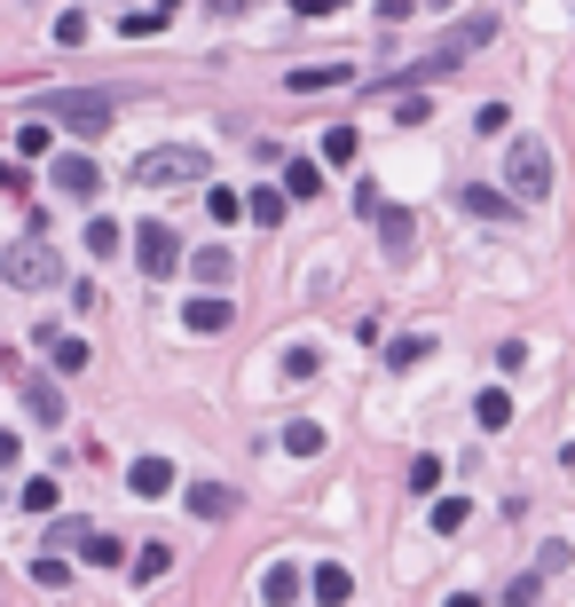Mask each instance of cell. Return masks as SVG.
Segmentation results:
<instances>
[{
    "mask_svg": "<svg viewBox=\"0 0 575 607\" xmlns=\"http://www.w3.org/2000/svg\"><path fill=\"white\" fill-rule=\"evenodd\" d=\"M560 166H552V143L545 134H513V150H504V190L521 197V206H536V197H552Z\"/></svg>",
    "mask_w": 575,
    "mask_h": 607,
    "instance_id": "cell-1",
    "label": "cell"
},
{
    "mask_svg": "<svg viewBox=\"0 0 575 607\" xmlns=\"http://www.w3.org/2000/svg\"><path fill=\"white\" fill-rule=\"evenodd\" d=\"M119 104H126V95H103V87H56V95H40L32 111H40V119H63V126H79L87 143H95V134H111V111H119Z\"/></svg>",
    "mask_w": 575,
    "mask_h": 607,
    "instance_id": "cell-2",
    "label": "cell"
},
{
    "mask_svg": "<svg viewBox=\"0 0 575 607\" xmlns=\"http://www.w3.org/2000/svg\"><path fill=\"white\" fill-rule=\"evenodd\" d=\"M174 182H206V150L197 143H166L134 158V190H174Z\"/></svg>",
    "mask_w": 575,
    "mask_h": 607,
    "instance_id": "cell-3",
    "label": "cell"
},
{
    "mask_svg": "<svg viewBox=\"0 0 575 607\" xmlns=\"http://www.w3.org/2000/svg\"><path fill=\"white\" fill-rule=\"evenodd\" d=\"M0 277H9V292H56L63 284V260H56V245H16L9 260H0Z\"/></svg>",
    "mask_w": 575,
    "mask_h": 607,
    "instance_id": "cell-4",
    "label": "cell"
},
{
    "mask_svg": "<svg viewBox=\"0 0 575 607\" xmlns=\"http://www.w3.org/2000/svg\"><path fill=\"white\" fill-rule=\"evenodd\" d=\"M134 260H143V277H174V268H182V238L166 221H143V229H134Z\"/></svg>",
    "mask_w": 575,
    "mask_h": 607,
    "instance_id": "cell-5",
    "label": "cell"
},
{
    "mask_svg": "<svg viewBox=\"0 0 575 607\" xmlns=\"http://www.w3.org/2000/svg\"><path fill=\"white\" fill-rule=\"evenodd\" d=\"M48 182L72 197V206H95L103 197V174H95V158H79V150H63V158H48Z\"/></svg>",
    "mask_w": 575,
    "mask_h": 607,
    "instance_id": "cell-6",
    "label": "cell"
},
{
    "mask_svg": "<svg viewBox=\"0 0 575 607\" xmlns=\"http://www.w3.org/2000/svg\"><path fill=\"white\" fill-rule=\"evenodd\" d=\"M489 40H497V16H465V24H450V32H442L433 63H442V72H457V63H465V56H481Z\"/></svg>",
    "mask_w": 575,
    "mask_h": 607,
    "instance_id": "cell-7",
    "label": "cell"
},
{
    "mask_svg": "<svg viewBox=\"0 0 575 607\" xmlns=\"http://www.w3.org/2000/svg\"><path fill=\"white\" fill-rule=\"evenodd\" d=\"M182 324L197 331V340H213V331H229V324H236V308H229V292H197L189 308H182Z\"/></svg>",
    "mask_w": 575,
    "mask_h": 607,
    "instance_id": "cell-8",
    "label": "cell"
},
{
    "mask_svg": "<svg viewBox=\"0 0 575 607\" xmlns=\"http://www.w3.org/2000/svg\"><path fill=\"white\" fill-rule=\"evenodd\" d=\"M182 505H189L197 521H229V513H236V489H229V482H189Z\"/></svg>",
    "mask_w": 575,
    "mask_h": 607,
    "instance_id": "cell-9",
    "label": "cell"
},
{
    "mask_svg": "<svg viewBox=\"0 0 575 607\" xmlns=\"http://www.w3.org/2000/svg\"><path fill=\"white\" fill-rule=\"evenodd\" d=\"M126 489H134V497H174L182 482H174V465H166V458H134V465H126Z\"/></svg>",
    "mask_w": 575,
    "mask_h": 607,
    "instance_id": "cell-10",
    "label": "cell"
},
{
    "mask_svg": "<svg viewBox=\"0 0 575 607\" xmlns=\"http://www.w3.org/2000/svg\"><path fill=\"white\" fill-rule=\"evenodd\" d=\"M284 87L292 95H323V87H355V72L347 63H299V72H284Z\"/></svg>",
    "mask_w": 575,
    "mask_h": 607,
    "instance_id": "cell-11",
    "label": "cell"
},
{
    "mask_svg": "<svg viewBox=\"0 0 575 607\" xmlns=\"http://www.w3.org/2000/svg\"><path fill=\"white\" fill-rule=\"evenodd\" d=\"M40 348L56 355V371H63V379H79V371L95 363V355H87V340H72V331H56V324H40Z\"/></svg>",
    "mask_w": 575,
    "mask_h": 607,
    "instance_id": "cell-12",
    "label": "cell"
},
{
    "mask_svg": "<svg viewBox=\"0 0 575 607\" xmlns=\"http://www.w3.org/2000/svg\"><path fill=\"white\" fill-rule=\"evenodd\" d=\"M457 206H465V214H481V221H513V214H521V197H504V190H481V182H465V190H457Z\"/></svg>",
    "mask_w": 575,
    "mask_h": 607,
    "instance_id": "cell-13",
    "label": "cell"
},
{
    "mask_svg": "<svg viewBox=\"0 0 575 607\" xmlns=\"http://www.w3.org/2000/svg\"><path fill=\"white\" fill-rule=\"evenodd\" d=\"M24 411H32V426H63V387L56 379H24Z\"/></svg>",
    "mask_w": 575,
    "mask_h": 607,
    "instance_id": "cell-14",
    "label": "cell"
},
{
    "mask_svg": "<svg viewBox=\"0 0 575 607\" xmlns=\"http://www.w3.org/2000/svg\"><path fill=\"white\" fill-rule=\"evenodd\" d=\"M229 268H236V253H229V245L189 253V277H197V292H221V284H229Z\"/></svg>",
    "mask_w": 575,
    "mask_h": 607,
    "instance_id": "cell-15",
    "label": "cell"
},
{
    "mask_svg": "<svg viewBox=\"0 0 575 607\" xmlns=\"http://www.w3.org/2000/svg\"><path fill=\"white\" fill-rule=\"evenodd\" d=\"M174 16H182V0H158V9H126L119 32H126V40H150V32H166Z\"/></svg>",
    "mask_w": 575,
    "mask_h": 607,
    "instance_id": "cell-16",
    "label": "cell"
},
{
    "mask_svg": "<svg viewBox=\"0 0 575 607\" xmlns=\"http://www.w3.org/2000/svg\"><path fill=\"white\" fill-rule=\"evenodd\" d=\"M473 426H481V434H504V426H513V394H504V387H481V394H473Z\"/></svg>",
    "mask_w": 575,
    "mask_h": 607,
    "instance_id": "cell-17",
    "label": "cell"
},
{
    "mask_svg": "<svg viewBox=\"0 0 575 607\" xmlns=\"http://www.w3.org/2000/svg\"><path fill=\"white\" fill-rule=\"evenodd\" d=\"M308 592H316L323 607H347V599H355V576H347V568H340V560H323V568H316V576H308Z\"/></svg>",
    "mask_w": 575,
    "mask_h": 607,
    "instance_id": "cell-18",
    "label": "cell"
},
{
    "mask_svg": "<svg viewBox=\"0 0 575 607\" xmlns=\"http://www.w3.org/2000/svg\"><path fill=\"white\" fill-rule=\"evenodd\" d=\"M355 150H363V134H355V126H323L316 166H323V174H331V166H355Z\"/></svg>",
    "mask_w": 575,
    "mask_h": 607,
    "instance_id": "cell-19",
    "label": "cell"
},
{
    "mask_svg": "<svg viewBox=\"0 0 575 607\" xmlns=\"http://www.w3.org/2000/svg\"><path fill=\"white\" fill-rule=\"evenodd\" d=\"M370 221H379V245H387V253H411V238H418V221L402 214V206H379V214H370Z\"/></svg>",
    "mask_w": 575,
    "mask_h": 607,
    "instance_id": "cell-20",
    "label": "cell"
},
{
    "mask_svg": "<svg viewBox=\"0 0 575 607\" xmlns=\"http://www.w3.org/2000/svg\"><path fill=\"white\" fill-rule=\"evenodd\" d=\"M166 568H174V545H143V553H126V576H134V584H158Z\"/></svg>",
    "mask_w": 575,
    "mask_h": 607,
    "instance_id": "cell-21",
    "label": "cell"
},
{
    "mask_svg": "<svg viewBox=\"0 0 575 607\" xmlns=\"http://www.w3.org/2000/svg\"><path fill=\"white\" fill-rule=\"evenodd\" d=\"M284 197H323V166L316 158H284Z\"/></svg>",
    "mask_w": 575,
    "mask_h": 607,
    "instance_id": "cell-22",
    "label": "cell"
},
{
    "mask_svg": "<svg viewBox=\"0 0 575 607\" xmlns=\"http://www.w3.org/2000/svg\"><path fill=\"white\" fill-rule=\"evenodd\" d=\"M299 592H308V584H299V568H284V560H277V568L260 576V599H268V607H292Z\"/></svg>",
    "mask_w": 575,
    "mask_h": 607,
    "instance_id": "cell-23",
    "label": "cell"
},
{
    "mask_svg": "<svg viewBox=\"0 0 575 607\" xmlns=\"http://www.w3.org/2000/svg\"><path fill=\"white\" fill-rule=\"evenodd\" d=\"M16 505H24V513H32V521H48V513H56V505H63V497H56V482H48V474H32V482L16 489Z\"/></svg>",
    "mask_w": 575,
    "mask_h": 607,
    "instance_id": "cell-24",
    "label": "cell"
},
{
    "mask_svg": "<svg viewBox=\"0 0 575 607\" xmlns=\"http://www.w3.org/2000/svg\"><path fill=\"white\" fill-rule=\"evenodd\" d=\"M277 442H284L292 458H316V450H323V426H316V418H292V426L277 434Z\"/></svg>",
    "mask_w": 575,
    "mask_h": 607,
    "instance_id": "cell-25",
    "label": "cell"
},
{
    "mask_svg": "<svg viewBox=\"0 0 575 607\" xmlns=\"http://www.w3.org/2000/svg\"><path fill=\"white\" fill-rule=\"evenodd\" d=\"M119 245H126V229H119V221H103V214H95V221H87V253H95V260H111Z\"/></svg>",
    "mask_w": 575,
    "mask_h": 607,
    "instance_id": "cell-26",
    "label": "cell"
},
{
    "mask_svg": "<svg viewBox=\"0 0 575 607\" xmlns=\"http://www.w3.org/2000/svg\"><path fill=\"white\" fill-rule=\"evenodd\" d=\"M79 553H87L95 568H119V560H126V545H119L111 529H87V545H79Z\"/></svg>",
    "mask_w": 575,
    "mask_h": 607,
    "instance_id": "cell-27",
    "label": "cell"
},
{
    "mask_svg": "<svg viewBox=\"0 0 575 607\" xmlns=\"http://www.w3.org/2000/svg\"><path fill=\"white\" fill-rule=\"evenodd\" d=\"M32 584H40V592H63V584H72V568H63V553H40V560H32Z\"/></svg>",
    "mask_w": 575,
    "mask_h": 607,
    "instance_id": "cell-28",
    "label": "cell"
},
{
    "mask_svg": "<svg viewBox=\"0 0 575 607\" xmlns=\"http://www.w3.org/2000/svg\"><path fill=\"white\" fill-rule=\"evenodd\" d=\"M245 214H253L260 229H277V221H284V190H253V197H245Z\"/></svg>",
    "mask_w": 575,
    "mask_h": 607,
    "instance_id": "cell-29",
    "label": "cell"
},
{
    "mask_svg": "<svg viewBox=\"0 0 575 607\" xmlns=\"http://www.w3.org/2000/svg\"><path fill=\"white\" fill-rule=\"evenodd\" d=\"M316 371H323V355H316V348H284V379H292V387H308Z\"/></svg>",
    "mask_w": 575,
    "mask_h": 607,
    "instance_id": "cell-30",
    "label": "cell"
},
{
    "mask_svg": "<svg viewBox=\"0 0 575 607\" xmlns=\"http://www.w3.org/2000/svg\"><path fill=\"white\" fill-rule=\"evenodd\" d=\"M411 489H418V497L442 489V458H433V450H418V458H411Z\"/></svg>",
    "mask_w": 575,
    "mask_h": 607,
    "instance_id": "cell-31",
    "label": "cell"
},
{
    "mask_svg": "<svg viewBox=\"0 0 575 607\" xmlns=\"http://www.w3.org/2000/svg\"><path fill=\"white\" fill-rule=\"evenodd\" d=\"M16 150H24V158H48V150H56V134H48L40 119H24V126H16Z\"/></svg>",
    "mask_w": 575,
    "mask_h": 607,
    "instance_id": "cell-32",
    "label": "cell"
},
{
    "mask_svg": "<svg viewBox=\"0 0 575 607\" xmlns=\"http://www.w3.org/2000/svg\"><path fill=\"white\" fill-rule=\"evenodd\" d=\"M426 355H433V340H394V348H387V363H394V371H418Z\"/></svg>",
    "mask_w": 575,
    "mask_h": 607,
    "instance_id": "cell-33",
    "label": "cell"
},
{
    "mask_svg": "<svg viewBox=\"0 0 575 607\" xmlns=\"http://www.w3.org/2000/svg\"><path fill=\"white\" fill-rule=\"evenodd\" d=\"M56 40H63V48H87V16L63 9V16H56Z\"/></svg>",
    "mask_w": 575,
    "mask_h": 607,
    "instance_id": "cell-34",
    "label": "cell"
},
{
    "mask_svg": "<svg viewBox=\"0 0 575 607\" xmlns=\"http://www.w3.org/2000/svg\"><path fill=\"white\" fill-rule=\"evenodd\" d=\"M206 214L213 221H236V214H245V197H236V190H206Z\"/></svg>",
    "mask_w": 575,
    "mask_h": 607,
    "instance_id": "cell-35",
    "label": "cell"
},
{
    "mask_svg": "<svg viewBox=\"0 0 575 607\" xmlns=\"http://www.w3.org/2000/svg\"><path fill=\"white\" fill-rule=\"evenodd\" d=\"M433 529L457 536V529H465V497H442V505H433Z\"/></svg>",
    "mask_w": 575,
    "mask_h": 607,
    "instance_id": "cell-36",
    "label": "cell"
},
{
    "mask_svg": "<svg viewBox=\"0 0 575 607\" xmlns=\"http://www.w3.org/2000/svg\"><path fill=\"white\" fill-rule=\"evenodd\" d=\"M560 568H575V553H567V545H560V536H552V545H545V553H536V576H560Z\"/></svg>",
    "mask_w": 575,
    "mask_h": 607,
    "instance_id": "cell-37",
    "label": "cell"
},
{
    "mask_svg": "<svg viewBox=\"0 0 575 607\" xmlns=\"http://www.w3.org/2000/svg\"><path fill=\"white\" fill-rule=\"evenodd\" d=\"M536 592H545V576H513L504 584V607H536Z\"/></svg>",
    "mask_w": 575,
    "mask_h": 607,
    "instance_id": "cell-38",
    "label": "cell"
},
{
    "mask_svg": "<svg viewBox=\"0 0 575 607\" xmlns=\"http://www.w3.org/2000/svg\"><path fill=\"white\" fill-rule=\"evenodd\" d=\"M0 190H9V197H24V190H32V174H24L16 158H0Z\"/></svg>",
    "mask_w": 575,
    "mask_h": 607,
    "instance_id": "cell-39",
    "label": "cell"
},
{
    "mask_svg": "<svg viewBox=\"0 0 575 607\" xmlns=\"http://www.w3.org/2000/svg\"><path fill=\"white\" fill-rule=\"evenodd\" d=\"M370 9H379V24H402V16L418 9V0H370Z\"/></svg>",
    "mask_w": 575,
    "mask_h": 607,
    "instance_id": "cell-40",
    "label": "cell"
},
{
    "mask_svg": "<svg viewBox=\"0 0 575 607\" xmlns=\"http://www.w3.org/2000/svg\"><path fill=\"white\" fill-rule=\"evenodd\" d=\"M299 16H331V9H347V0H292Z\"/></svg>",
    "mask_w": 575,
    "mask_h": 607,
    "instance_id": "cell-41",
    "label": "cell"
},
{
    "mask_svg": "<svg viewBox=\"0 0 575 607\" xmlns=\"http://www.w3.org/2000/svg\"><path fill=\"white\" fill-rule=\"evenodd\" d=\"M206 9H213V16H245V9H253V0H206Z\"/></svg>",
    "mask_w": 575,
    "mask_h": 607,
    "instance_id": "cell-42",
    "label": "cell"
},
{
    "mask_svg": "<svg viewBox=\"0 0 575 607\" xmlns=\"http://www.w3.org/2000/svg\"><path fill=\"white\" fill-rule=\"evenodd\" d=\"M16 450H24V442H16V434H0V465H16Z\"/></svg>",
    "mask_w": 575,
    "mask_h": 607,
    "instance_id": "cell-43",
    "label": "cell"
}]
</instances>
